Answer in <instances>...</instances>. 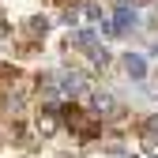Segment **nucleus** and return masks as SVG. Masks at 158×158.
Masks as SVG:
<instances>
[{
	"label": "nucleus",
	"instance_id": "f257e3e1",
	"mask_svg": "<svg viewBox=\"0 0 158 158\" xmlns=\"http://www.w3.org/2000/svg\"><path fill=\"white\" fill-rule=\"evenodd\" d=\"M56 87H60L64 94H79V90H83V75H79V72H72V75H60V83H56Z\"/></svg>",
	"mask_w": 158,
	"mask_h": 158
},
{
	"label": "nucleus",
	"instance_id": "f03ea898",
	"mask_svg": "<svg viewBox=\"0 0 158 158\" xmlns=\"http://www.w3.org/2000/svg\"><path fill=\"white\" fill-rule=\"evenodd\" d=\"M124 68H128L135 79H143V72H147V60H143V56H135V53H128V56H124Z\"/></svg>",
	"mask_w": 158,
	"mask_h": 158
},
{
	"label": "nucleus",
	"instance_id": "7ed1b4c3",
	"mask_svg": "<svg viewBox=\"0 0 158 158\" xmlns=\"http://www.w3.org/2000/svg\"><path fill=\"white\" fill-rule=\"evenodd\" d=\"M128 27H135V11L124 4L121 11H117V23H113V30H128Z\"/></svg>",
	"mask_w": 158,
	"mask_h": 158
},
{
	"label": "nucleus",
	"instance_id": "20e7f679",
	"mask_svg": "<svg viewBox=\"0 0 158 158\" xmlns=\"http://www.w3.org/2000/svg\"><path fill=\"white\" fill-rule=\"evenodd\" d=\"M94 106H98V113H109V109H113V98H109V94H98Z\"/></svg>",
	"mask_w": 158,
	"mask_h": 158
},
{
	"label": "nucleus",
	"instance_id": "39448f33",
	"mask_svg": "<svg viewBox=\"0 0 158 158\" xmlns=\"http://www.w3.org/2000/svg\"><path fill=\"white\" fill-rule=\"evenodd\" d=\"M154 158H158V154H154Z\"/></svg>",
	"mask_w": 158,
	"mask_h": 158
}]
</instances>
